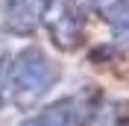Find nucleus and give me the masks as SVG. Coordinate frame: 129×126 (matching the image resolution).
<instances>
[{"label":"nucleus","instance_id":"obj_1","mask_svg":"<svg viewBox=\"0 0 129 126\" xmlns=\"http://www.w3.org/2000/svg\"><path fill=\"white\" fill-rule=\"evenodd\" d=\"M59 76V65L41 47H24L6 68V91L18 109H32L56 88Z\"/></svg>","mask_w":129,"mask_h":126},{"label":"nucleus","instance_id":"obj_2","mask_svg":"<svg viewBox=\"0 0 129 126\" xmlns=\"http://www.w3.org/2000/svg\"><path fill=\"white\" fill-rule=\"evenodd\" d=\"M97 111H100V94L91 88H82L41 109L38 114L21 120L18 126H85L97 117Z\"/></svg>","mask_w":129,"mask_h":126},{"label":"nucleus","instance_id":"obj_3","mask_svg":"<svg viewBox=\"0 0 129 126\" xmlns=\"http://www.w3.org/2000/svg\"><path fill=\"white\" fill-rule=\"evenodd\" d=\"M41 24L47 26L53 44L73 50L85 32V12H82L79 0H44Z\"/></svg>","mask_w":129,"mask_h":126},{"label":"nucleus","instance_id":"obj_4","mask_svg":"<svg viewBox=\"0 0 129 126\" xmlns=\"http://www.w3.org/2000/svg\"><path fill=\"white\" fill-rule=\"evenodd\" d=\"M44 12V0H3V26L9 32H29L35 29V24L41 21Z\"/></svg>","mask_w":129,"mask_h":126}]
</instances>
